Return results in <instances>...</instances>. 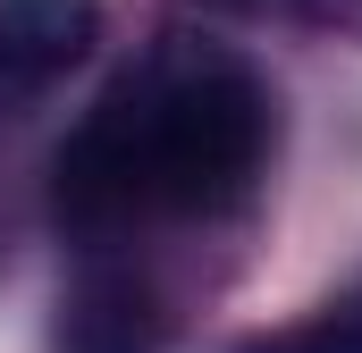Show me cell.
Segmentation results:
<instances>
[{
	"label": "cell",
	"instance_id": "obj_1",
	"mask_svg": "<svg viewBox=\"0 0 362 353\" xmlns=\"http://www.w3.org/2000/svg\"><path fill=\"white\" fill-rule=\"evenodd\" d=\"M270 143H278L270 85L236 51L169 34L59 143L51 219L85 253H110V244H127V236H144L160 219L236 210L270 169Z\"/></svg>",
	"mask_w": 362,
	"mask_h": 353
},
{
	"label": "cell",
	"instance_id": "obj_2",
	"mask_svg": "<svg viewBox=\"0 0 362 353\" xmlns=\"http://www.w3.org/2000/svg\"><path fill=\"white\" fill-rule=\"evenodd\" d=\"M169 345V311L152 294V277L110 253H93L85 277L59 294V328H51V353H160Z\"/></svg>",
	"mask_w": 362,
	"mask_h": 353
},
{
	"label": "cell",
	"instance_id": "obj_3",
	"mask_svg": "<svg viewBox=\"0 0 362 353\" xmlns=\"http://www.w3.org/2000/svg\"><path fill=\"white\" fill-rule=\"evenodd\" d=\"M101 42V0H0V92H42Z\"/></svg>",
	"mask_w": 362,
	"mask_h": 353
},
{
	"label": "cell",
	"instance_id": "obj_4",
	"mask_svg": "<svg viewBox=\"0 0 362 353\" xmlns=\"http://www.w3.org/2000/svg\"><path fill=\"white\" fill-rule=\"evenodd\" d=\"M236 353H362V286H346L337 303H320V311H303V320H286Z\"/></svg>",
	"mask_w": 362,
	"mask_h": 353
},
{
	"label": "cell",
	"instance_id": "obj_5",
	"mask_svg": "<svg viewBox=\"0 0 362 353\" xmlns=\"http://www.w3.org/2000/svg\"><path fill=\"white\" fill-rule=\"evenodd\" d=\"M253 8H286V17H312V25H354V34H362V0H253Z\"/></svg>",
	"mask_w": 362,
	"mask_h": 353
}]
</instances>
